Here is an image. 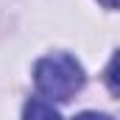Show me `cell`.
Listing matches in <instances>:
<instances>
[{"mask_svg": "<svg viewBox=\"0 0 120 120\" xmlns=\"http://www.w3.org/2000/svg\"><path fill=\"white\" fill-rule=\"evenodd\" d=\"M22 120H61V115L45 101L39 98H31L25 103V112H22Z\"/></svg>", "mask_w": 120, "mask_h": 120, "instance_id": "7a4b0ae2", "label": "cell"}, {"mask_svg": "<svg viewBox=\"0 0 120 120\" xmlns=\"http://www.w3.org/2000/svg\"><path fill=\"white\" fill-rule=\"evenodd\" d=\"M75 120H112L109 115H98V112H84V115H78Z\"/></svg>", "mask_w": 120, "mask_h": 120, "instance_id": "3957f363", "label": "cell"}, {"mask_svg": "<svg viewBox=\"0 0 120 120\" xmlns=\"http://www.w3.org/2000/svg\"><path fill=\"white\" fill-rule=\"evenodd\" d=\"M101 3H103L106 8H117V0H101Z\"/></svg>", "mask_w": 120, "mask_h": 120, "instance_id": "277c9868", "label": "cell"}, {"mask_svg": "<svg viewBox=\"0 0 120 120\" xmlns=\"http://www.w3.org/2000/svg\"><path fill=\"white\" fill-rule=\"evenodd\" d=\"M34 84L48 101L67 103L75 92L84 87V70L81 64L67 53H50L36 61L34 67Z\"/></svg>", "mask_w": 120, "mask_h": 120, "instance_id": "6da1fadb", "label": "cell"}]
</instances>
